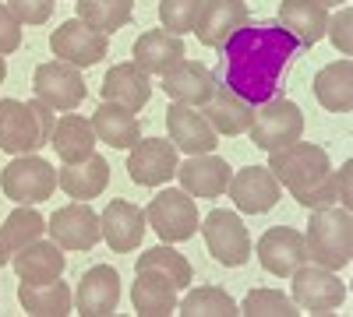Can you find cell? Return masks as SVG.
<instances>
[{"instance_id":"1","label":"cell","mask_w":353,"mask_h":317,"mask_svg":"<svg viewBox=\"0 0 353 317\" xmlns=\"http://www.w3.org/2000/svg\"><path fill=\"white\" fill-rule=\"evenodd\" d=\"M297 53H301V43L283 25H272V21L244 25L223 43L226 85L251 106H261L265 99L279 96V85Z\"/></svg>"},{"instance_id":"2","label":"cell","mask_w":353,"mask_h":317,"mask_svg":"<svg viewBox=\"0 0 353 317\" xmlns=\"http://www.w3.org/2000/svg\"><path fill=\"white\" fill-rule=\"evenodd\" d=\"M307 261L329 272H343L353 261V215L343 205H329L311 212V226L304 233Z\"/></svg>"},{"instance_id":"3","label":"cell","mask_w":353,"mask_h":317,"mask_svg":"<svg viewBox=\"0 0 353 317\" xmlns=\"http://www.w3.org/2000/svg\"><path fill=\"white\" fill-rule=\"evenodd\" d=\"M254 149L261 152H276V149H286L293 141H301L304 134V113L301 106L286 99V96H272L265 99L261 106H254V120L248 127Z\"/></svg>"},{"instance_id":"4","label":"cell","mask_w":353,"mask_h":317,"mask_svg":"<svg viewBox=\"0 0 353 317\" xmlns=\"http://www.w3.org/2000/svg\"><path fill=\"white\" fill-rule=\"evenodd\" d=\"M0 190L14 205H39V201H46L57 190V169L46 159H39L36 152L14 155L4 166V173H0Z\"/></svg>"},{"instance_id":"5","label":"cell","mask_w":353,"mask_h":317,"mask_svg":"<svg viewBox=\"0 0 353 317\" xmlns=\"http://www.w3.org/2000/svg\"><path fill=\"white\" fill-rule=\"evenodd\" d=\"M145 222L156 229L163 243H181L198 233V205L191 201L188 190H159L149 208H145Z\"/></svg>"},{"instance_id":"6","label":"cell","mask_w":353,"mask_h":317,"mask_svg":"<svg viewBox=\"0 0 353 317\" xmlns=\"http://www.w3.org/2000/svg\"><path fill=\"white\" fill-rule=\"evenodd\" d=\"M269 169H272V177L279 180V187L297 190V187L314 184L318 177H325V173L332 169V162H329V152L321 145L293 141V145H286V149L269 152Z\"/></svg>"},{"instance_id":"7","label":"cell","mask_w":353,"mask_h":317,"mask_svg":"<svg viewBox=\"0 0 353 317\" xmlns=\"http://www.w3.org/2000/svg\"><path fill=\"white\" fill-rule=\"evenodd\" d=\"M201 237H205V247H209V254L219 265H226V268L248 265L251 237H248V229H244L237 212H223V208L209 212L201 219Z\"/></svg>"},{"instance_id":"8","label":"cell","mask_w":353,"mask_h":317,"mask_svg":"<svg viewBox=\"0 0 353 317\" xmlns=\"http://www.w3.org/2000/svg\"><path fill=\"white\" fill-rule=\"evenodd\" d=\"M50 50L57 53V61H68L74 67H96L103 56L110 53V36L96 32L92 25H85L81 18L61 21L50 36Z\"/></svg>"},{"instance_id":"9","label":"cell","mask_w":353,"mask_h":317,"mask_svg":"<svg viewBox=\"0 0 353 317\" xmlns=\"http://www.w3.org/2000/svg\"><path fill=\"white\" fill-rule=\"evenodd\" d=\"M32 89H36V99L46 102L53 113L57 109L74 113L85 99V78H81V67H74L68 61H50V64L36 67Z\"/></svg>"},{"instance_id":"10","label":"cell","mask_w":353,"mask_h":317,"mask_svg":"<svg viewBox=\"0 0 353 317\" xmlns=\"http://www.w3.org/2000/svg\"><path fill=\"white\" fill-rule=\"evenodd\" d=\"M290 278H293V296L290 300L301 310L329 314V310L346 303V285L339 282V272L318 268V265H301Z\"/></svg>"},{"instance_id":"11","label":"cell","mask_w":353,"mask_h":317,"mask_svg":"<svg viewBox=\"0 0 353 317\" xmlns=\"http://www.w3.org/2000/svg\"><path fill=\"white\" fill-rule=\"evenodd\" d=\"M46 233L64 250H92L103 240V226L99 215L88 208V201H74V205L53 212V219L46 222Z\"/></svg>"},{"instance_id":"12","label":"cell","mask_w":353,"mask_h":317,"mask_svg":"<svg viewBox=\"0 0 353 317\" xmlns=\"http://www.w3.org/2000/svg\"><path fill=\"white\" fill-rule=\"evenodd\" d=\"M176 145L166 138H138L128 155V177L141 187H159L176 177Z\"/></svg>"},{"instance_id":"13","label":"cell","mask_w":353,"mask_h":317,"mask_svg":"<svg viewBox=\"0 0 353 317\" xmlns=\"http://www.w3.org/2000/svg\"><path fill=\"white\" fill-rule=\"evenodd\" d=\"M230 197L233 205L248 215H261V212H272L283 197V187L279 180L272 177L269 166H244L230 177Z\"/></svg>"},{"instance_id":"14","label":"cell","mask_w":353,"mask_h":317,"mask_svg":"<svg viewBox=\"0 0 353 317\" xmlns=\"http://www.w3.org/2000/svg\"><path fill=\"white\" fill-rule=\"evenodd\" d=\"M46 149V141L39 138L36 113L28 109L21 99H0V152L8 155H32Z\"/></svg>"},{"instance_id":"15","label":"cell","mask_w":353,"mask_h":317,"mask_svg":"<svg viewBox=\"0 0 353 317\" xmlns=\"http://www.w3.org/2000/svg\"><path fill=\"white\" fill-rule=\"evenodd\" d=\"M258 261L269 275H279V278H290L301 265H307V243H304V233L290 226H276L269 233H261L258 240Z\"/></svg>"},{"instance_id":"16","label":"cell","mask_w":353,"mask_h":317,"mask_svg":"<svg viewBox=\"0 0 353 317\" xmlns=\"http://www.w3.org/2000/svg\"><path fill=\"white\" fill-rule=\"evenodd\" d=\"M216 74L198 64V61H176L166 74H163V92L170 96V102H181V106H194L201 109L205 102L212 99L216 92Z\"/></svg>"},{"instance_id":"17","label":"cell","mask_w":353,"mask_h":317,"mask_svg":"<svg viewBox=\"0 0 353 317\" xmlns=\"http://www.w3.org/2000/svg\"><path fill=\"white\" fill-rule=\"evenodd\" d=\"M166 127H170V141H173L181 152H188V155L216 152V145H219V134L209 127V120H205L194 106L170 102V109H166Z\"/></svg>"},{"instance_id":"18","label":"cell","mask_w":353,"mask_h":317,"mask_svg":"<svg viewBox=\"0 0 353 317\" xmlns=\"http://www.w3.org/2000/svg\"><path fill=\"white\" fill-rule=\"evenodd\" d=\"M121 303V275H117L110 265H96L88 268L78 282L74 293V307L81 317H110Z\"/></svg>"},{"instance_id":"19","label":"cell","mask_w":353,"mask_h":317,"mask_svg":"<svg viewBox=\"0 0 353 317\" xmlns=\"http://www.w3.org/2000/svg\"><path fill=\"white\" fill-rule=\"evenodd\" d=\"M99 226H103V240L110 243V250L131 254L141 247V237H145V212L124 197H113L106 212L99 215Z\"/></svg>"},{"instance_id":"20","label":"cell","mask_w":353,"mask_h":317,"mask_svg":"<svg viewBox=\"0 0 353 317\" xmlns=\"http://www.w3.org/2000/svg\"><path fill=\"white\" fill-rule=\"evenodd\" d=\"M233 169L226 166V159L205 152V155H191L188 162L176 166V180L181 190H188L191 197H219L230 187Z\"/></svg>"},{"instance_id":"21","label":"cell","mask_w":353,"mask_h":317,"mask_svg":"<svg viewBox=\"0 0 353 317\" xmlns=\"http://www.w3.org/2000/svg\"><path fill=\"white\" fill-rule=\"evenodd\" d=\"M248 25V4L244 0H205L194 32L201 39V46L223 50V43Z\"/></svg>"},{"instance_id":"22","label":"cell","mask_w":353,"mask_h":317,"mask_svg":"<svg viewBox=\"0 0 353 317\" xmlns=\"http://www.w3.org/2000/svg\"><path fill=\"white\" fill-rule=\"evenodd\" d=\"M201 117L209 120V127L216 134H226V138H237V134H248L251 120H254V106L248 99H241L230 85H216L212 99L201 106Z\"/></svg>"},{"instance_id":"23","label":"cell","mask_w":353,"mask_h":317,"mask_svg":"<svg viewBox=\"0 0 353 317\" xmlns=\"http://www.w3.org/2000/svg\"><path fill=\"white\" fill-rule=\"evenodd\" d=\"M152 99V81L134 61L128 64H113L103 78V102H117L131 113H138L141 106H149Z\"/></svg>"},{"instance_id":"24","label":"cell","mask_w":353,"mask_h":317,"mask_svg":"<svg viewBox=\"0 0 353 317\" xmlns=\"http://www.w3.org/2000/svg\"><path fill=\"white\" fill-rule=\"evenodd\" d=\"M11 268L21 282H53V278L64 275L68 257H64V247H57L53 240L39 237L11 257Z\"/></svg>"},{"instance_id":"25","label":"cell","mask_w":353,"mask_h":317,"mask_svg":"<svg viewBox=\"0 0 353 317\" xmlns=\"http://www.w3.org/2000/svg\"><path fill=\"white\" fill-rule=\"evenodd\" d=\"M134 64L145 74H166L176 61H184V43L181 36L166 32V28H149L134 39Z\"/></svg>"},{"instance_id":"26","label":"cell","mask_w":353,"mask_h":317,"mask_svg":"<svg viewBox=\"0 0 353 317\" xmlns=\"http://www.w3.org/2000/svg\"><path fill=\"white\" fill-rule=\"evenodd\" d=\"M57 184L74 201H92L110 184V162L103 155H88L81 162H64V169L57 173Z\"/></svg>"},{"instance_id":"27","label":"cell","mask_w":353,"mask_h":317,"mask_svg":"<svg viewBox=\"0 0 353 317\" xmlns=\"http://www.w3.org/2000/svg\"><path fill=\"white\" fill-rule=\"evenodd\" d=\"M279 25L297 39L301 46H314L325 39L329 11L318 0H283L279 4Z\"/></svg>"},{"instance_id":"28","label":"cell","mask_w":353,"mask_h":317,"mask_svg":"<svg viewBox=\"0 0 353 317\" xmlns=\"http://www.w3.org/2000/svg\"><path fill=\"white\" fill-rule=\"evenodd\" d=\"M96 131H92V120H85L81 113H64L61 120H57L53 127V138L50 145L57 149V155H61V162H81L92 155L96 149Z\"/></svg>"},{"instance_id":"29","label":"cell","mask_w":353,"mask_h":317,"mask_svg":"<svg viewBox=\"0 0 353 317\" xmlns=\"http://www.w3.org/2000/svg\"><path fill=\"white\" fill-rule=\"evenodd\" d=\"M43 233H46V219H43L32 205L14 208V212L4 219V226H0V268L11 265V257H14L21 247H28L32 240H39Z\"/></svg>"},{"instance_id":"30","label":"cell","mask_w":353,"mask_h":317,"mask_svg":"<svg viewBox=\"0 0 353 317\" xmlns=\"http://www.w3.org/2000/svg\"><path fill=\"white\" fill-rule=\"evenodd\" d=\"M18 303L32 317H64V314H71L74 296L61 278H53V282H21L18 285Z\"/></svg>"},{"instance_id":"31","label":"cell","mask_w":353,"mask_h":317,"mask_svg":"<svg viewBox=\"0 0 353 317\" xmlns=\"http://www.w3.org/2000/svg\"><path fill=\"white\" fill-rule=\"evenodd\" d=\"M314 99L329 113H350L353 109V64L346 56L314 74Z\"/></svg>"},{"instance_id":"32","label":"cell","mask_w":353,"mask_h":317,"mask_svg":"<svg viewBox=\"0 0 353 317\" xmlns=\"http://www.w3.org/2000/svg\"><path fill=\"white\" fill-rule=\"evenodd\" d=\"M131 303L141 317H166L176 310V289L159 272H138V282L131 285Z\"/></svg>"},{"instance_id":"33","label":"cell","mask_w":353,"mask_h":317,"mask_svg":"<svg viewBox=\"0 0 353 317\" xmlns=\"http://www.w3.org/2000/svg\"><path fill=\"white\" fill-rule=\"evenodd\" d=\"M92 131H96V138L103 141V145H110V149H131L134 141L141 138L134 113L124 109V106H117V102H103L92 113Z\"/></svg>"},{"instance_id":"34","label":"cell","mask_w":353,"mask_h":317,"mask_svg":"<svg viewBox=\"0 0 353 317\" xmlns=\"http://www.w3.org/2000/svg\"><path fill=\"white\" fill-rule=\"evenodd\" d=\"M74 4H78V18L103 36L131 25L134 14V0H74Z\"/></svg>"},{"instance_id":"35","label":"cell","mask_w":353,"mask_h":317,"mask_svg":"<svg viewBox=\"0 0 353 317\" xmlns=\"http://www.w3.org/2000/svg\"><path fill=\"white\" fill-rule=\"evenodd\" d=\"M176 314H184V317H233V314H241V307L219 285H198V289H191L176 303Z\"/></svg>"},{"instance_id":"36","label":"cell","mask_w":353,"mask_h":317,"mask_svg":"<svg viewBox=\"0 0 353 317\" xmlns=\"http://www.w3.org/2000/svg\"><path fill=\"white\" fill-rule=\"evenodd\" d=\"M134 272H159L173 282V289H188L194 272H191V261L184 254H176L173 247H152V250H141Z\"/></svg>"},{"instance_id":"37","label":"cell","mask_w":353,"mask_h":317,"mask_svg":"<svg viewBox=\"0 0 353 317\" xmlns=\"http://www.w3.org/2000/svg\"><path fill=\"white\" fill-rule=\"evenodd\" d=\"M241 314H248V317H297L301 307L279 289H251L241 303Z\"/></svg>"},{"instance_id":"38","label":"cell","mask_w":353,"mask_h":317,"mask_svg":"<svg viewBox=\"0 0 353 317\" xmlns=\"http://www.w3.org/2000/svg\"><path fill=\"white\" fill-rule=\"evenodd\" d=\"M201 4H205V0H159V21H163V28L173 32V36L194 32Z\"/></svg>"},{"instance_id":"39","label":"cell","mask_w":353,"mask_h":317,"mask_svg":"<svg viewBox=\"0 0 353 317\" xmlns=\"http://www.w3.org/2000/svg\"><path fill=\"white\" fill-rule=\"evenodd\" d=\"M293 197H297V205L318 212V208H329V205H339V184L332 173H325V177H318L314 184L307 187H297V190H290Z\"/></svg>"},{"instance_id":"40","label":"cell","mask_w":353,"mask_h":317,"mask_svg":"<svg viewBox=\"0 0 353 317\" xmlns=\"http://www.w3.org/2000/svg\"><path fill=\"white\" fill-rule=\"evenodd\" d=\"M325 36L336 43V50L343 53V56H350V50H353V11L343 4L332 18H329V25H325Z\"/></svg>"},{"instance_id":"41","label":"cell","mask_w":353,"mask_h":317,"mask_svg":"<svg viewBox=\"0 0 353 317\" xmlns=\"http://www.w3.org/2000/svg\"><path fill=\"white\" fill-rule=\"evenodd\" d=\"M57 0H8V11L21 21V25H43L50 21Z\"/></svg>"},{"instance_id":"42","label":"cell","mask_w":353,"mask_h":317,"mask_svg":"<svg viewBox=\"0 0 353 317\" xmlns=\"http://www.w3.org/2000/svg\"><path fill=\"white\" fill-rule=\"evenodd\" d=\"M21 46V21L8 11V4H0V56H8Z\"/></svg>"},{"instance_id":"43","label":"cell","mask_w":353,"mask_h":317,"mask_svg":"<svg viewBox=\"0 0 353 317\" xmlns=\"http://www.w3.org/2000/svg\"><path fill=\"white\" fill-rule=\"evenodd\" d=\"M28 109L36 113V124H39V138L50 145V138H53V127H57V117H53V109L46 106V102H39V99H32L28 102Z\"/></svg>"},{"instance_id":"44","label":"cell","mask_w":353,"mask_h":317,"mask_svg":"<svg viewBox=\"0 0 353 317\" xmlns=\"http://www.w3.org/2000/svg\"><path fill=\"white\" fill-rule=\"evenodd\" d=\"M350 177H353V162H343V166H339V177H336V184H339V205H343V208H353Z\"/></svg>"},{"instance_id":"45","label":"cell","mask_w":353,"mask_h":317,"mask_svg":"<svg viewBox=\"0 0 353 317\" xmlns=\"http://www.w3.org/2000/svg\"><path fill=\"white\" fill-rule=\"evenodd\" d=\"M4 78H8V64H4V56H0V85H4Z\"/></svg>"},{"instance_id":"46","label":"cell","mask_w":353,"mask_h":317,"mask_svg":"<svg viewBox=\"0 0 353 317\" xmlns=\"http://www.w3.org/2000/svg\"><path fill=\"white\" fill-rule=\"evenodd\" d=\"M318 4H321V8H339L343 0H318Z\"/></svg>"}]
</instances>
